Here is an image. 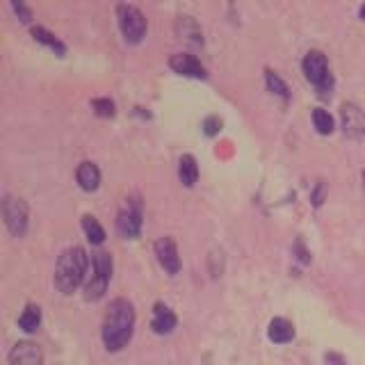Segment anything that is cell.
<instances>
[{
    "label": "cell",
    "mask_w": 365,
    "mask_h": 365,
    "mask_svg": "<svg viewBox=\"0 0 365 365\" xmlns=\"http://www.w3.org/2000/svg\"><path fill=\"white\" fill-rule=\"evenodd\" d=\"M169 66L174 68L176 73H180V76L201 78V80L205 78V68H203V64H201L194 55H190V53H176V55H171Z\"/></svg>",
    "instance_id": "cell-11"
},
{
    "label": "cell",
    "mask_w": 365,
    "mask_h": 365,
    "mask_svg": "<svg viewBox=\"0 0 365 365\" xmlns=\"http://www.w3.org/2000/svg\"><path fill=\"white\" fill-rule=\"evenodd\" d=\"M313 125L317 128V133L331 135V133H334V128H336V121H334V117H331V114H329L327 110L315 108V110H313Z\"/></svg>",
    "instance_id": "cell-19"
},
{
    "label": "cell",
    "mask_w": 365,
    "mask_h": 365,
    "mask_svg": "<svg viewBox=\"0 0 365 365\" xmlns=\"http://www.w3.org/2000/svg\"><path fill=\"white\" fill-rule=\"evenodd\" d=\"M267 336L272 342H277V345H285V342H290L294 338V327L285 317H274L269 322Z\"/></svg>",
    "instance_id": "cell-13"
},
{
    "label": "cell",
    "mask_w": 365,
    "mask_h": 365,
    "mask_svg": "<svg viewBox=\"0 0 365 365\" xmlns=\"http://www.w3.org/2000/svg\"><path fill=\"white\" fill-rule=\"evenodd\" d=\"M91 108L96 110L98 117H114V103L110 98H94Z\"/></svg>",
    "instance_id": "cell-21"
},
{
    "label": "cell",
    "mask_w": 365,
    "mask_h": 365,
    "mask_svg": "<svg viewBox=\"0 0 365 365\" xmlns=\"http://www.w3.org/2000/svg\"><path fill=\"white\" fill-rule=\"evenodd\" d=\"M119 28L128 43H140L146 34V19L135 5H119L117 7Z\"/></svg>",
    "instance_id": "cell-5"
},
{
    "label": "cell",
    "mask_w": 365,
    "mask_h": 365,
    "mask_svg": "<svg viewBox=\"0 0 365 365\" xmlns=\"http://www.w3.org/2000/svg\"><path fill=\"white\" fill-rule=\"evenodd\" d=\"M222 130V119L220 117H208V119H205L203 121V133L205 135H217V133H220Z\"/></svg>",
    "instance_id": "cell-22"
},
{
    "label": "cell",
    "mask_w": 365,
    "mask_h": 365,
    "mask_svg": "<svg viewBox=\"0 0 365 365\" xmlns=\"http://www.w3.org/2000/svg\"><path fill=\"white\" fill-rule=\"evenodd\" d=\"M363 180H365V171H363Z\"/></svg>",
    "instance_id": "cell-27"
},
{
    "label": "cell",
    "mask_w": 365,
    "mask_h": 365,
    "mask_svg": "<svg viewBox=\"0 0 365 365\" xmlns=\"http://www.w3.org/2000/svg\"><path fill=\"white\" fill-rule=\"evenodd\" d=\"M324 359H327L329 365H345V359H342L340 354H336V351H329Z\"/></svg>",
    "instance_id": "cell-25"
},
{
    "label": "cell",
    "mask_w": 365,
    "mask_h": 365,
    "mask_svg": "<svg viewBox=\"0 0 365 365\" xmlns=\"http://www.w3.org/2000/svg\"><path fill=\"white\" fill-rule=\"evenodd\" d=\"M340 119H342V133H345L349 140H363L365 137V114L359 106H354V103H342Z\"/></svg>",
    "instance_id": "cell-7"
},
{
    "label": "cell",
    "mask_w": 365,
    "mask_h": 365,
    "mask_svg": "<svg viewBox=\"0 0 365 365\" xmlns=\"http://www.w3.org/2000/svg\"><path fill=\"white\" fill-rule=\"evenodd\" d=\"M32 37L37 39L39 43H43V46H48V48L57 51V53H60V55H64V53H66L64 43H62L60 39H57L53 32H48V30H46V28H39V26H37V28H32Z\"/></svg>",
    "instance_id": "cell-17"
},
{
    "label": "cell",
    "mask_w": 365,
    "mask_h": 365,
    "mask_svg": "<svg viewBox=\"0 0 365 365\" xmlns=\"http://www.w3.org/2000/svg\"><path fill=\"white\" fill-rule=\"evenodd\" d=\"M117 228L123 237H137L142 231V212H140V205L130 203L119 212L117 217Z\"/></svg>",
    "instance_id": "cell-10"
},
{
    "label": "cell",
    "mask_w": 365,
    "mask_h": 365,
    "mask_svg": "<svg viewBox=\"0 0 365 365\" xmlns=\"http://www.w3.org/2000/svg\"><path fill=\"white\" fill-rule=\"evenodd\" d=\"M176 313L171 311L169 306L165 304H155L153 306V319H151V329L155 331L158 336H167L171 331L176 329Z\"/></svg>",
    "instance_id": "cell-12"
},
{
    "label": "cell",
    "mask_w": 365,
    "mask_h": 365,
    "mask_svg": "<svg viewBox=\"0 0 365 365\" xmlns=\"http://www.w3.org/2000/svg\"><path fill=\"white\" fill-rule=\"evenodd\" d=\"M135 331V308L128 299H114L103 322V342L110 351H119L130 342Z\"/></svg>",
    "instance_id": "cell-1"
},
{
    "label": "cell",
    "mask_w": 365,
    "mask_h": 365,
    "mask_svg": "<svg viewBox=\"0 0 365 365\" xmlns=\"http://www.w3.org/2000/svg\"><path fill=\"white\" fill-rule=\"evenodd\" d=\"M324 194H327V185L324 182H317V187H315V192H313V205H322V201H324Z\"/></svg>",
    "instance_id": "cell-24"
},
{
    "label": "cell",
    "mask_w": 365,
    "mask_h": 365,
    "mask_svg": "<svg viewBox=\"0 0 365 365\" xmlns=\"http://www.w3.org/2000/svg\"><path fill=\"white\" fill-rule=\"evenodd\" d=\"M87 267L89 258L83 247L66 249L55 267V288L64 294H71L80 283L87 281Z\"/></svg>",
    "instance_id": "cell-2"
},
{
    "label": "cell",
    "mask_w": 365,
    "mask_h": 365,
    "mask_svg": "<svg viewBox=\"0 0 365 365\" xmlns=\"http://www.w3.org/2000/svg\"><path fill=\"white\" fill-rule=\"evenodd\" d=\"M155 256H158V262L163 265L165 272L178 274L180 258H178V249H176L174 240H171V237H160L158 242H155Z\"/></svg>",
    "instance_id": "cell-9"
},
{
    "label": "cell",
    "mask_w": 365,
    "mask_h": 365,
    "mask_svg": "<svg viewBox=\"0 0 365 365\" xmlns=\"http://www.w3.org/2000/svg\"><path fill=\"white\" fill-rule=\"evenodd\" d=\"M361 19H363V21H365V5H363V7H361Z\"/></svg>",
    "instance_id": "cell-26"
},
{
    "label": "cell",
    "mask_w": 365,
    "mask_h": 365,
    "mask_svg": "<svg viewBox=\"0 0 365 365\" xmlns=\"http://www.w3.org/2000/svg\"><path fill=\"white\" fill-rule=\"evenodd\" d=\"M76 178L80 182V187L87 192H94L101 185V171L94 163H80V167L76 171Z\"/></svg>",
    "instance_id": "cell-14"
},
{
    "label": "cell",
    "mask_w": 365,
    "mask_h": 365,
    "mask_svg": "<svg viewBox=\"0 0 365 365\" xmlns=\"http://www.w3.org/2000/svg\"><path fill=\"white\" fill-rule=\"evenodd\" d=\"M11 9H14L16 14L21 16V21H26V23H28V21L32 19V11H30L26 5H23V3H11Z\"/></svg>",
    "instance_id": "cell-23"
},
{
    "label": "cell",
    "mask_w": 365,
    "mask_h": 365,
    "mask_svg": "<svg viewBox=\"0 0 365 365\" xmlns=\"http://www.w3.org/2000/svg\"><path fill=\"white\" fill-rule=\"evenodd\" d=\"M112 279V258L106 251L91 256V274H87L85 281V297L87 299H101L108 290V283Z\"/></svg>",
    "instance_id": "cell-3"
},
{
    "label": "cell",
    "mask_w": 365,
    "mask_h": 365,
    "mask_svg": "<svg viewBox=\"0 0 365 365\" xmlns=\"http://www.w3.org/2000/svg\"><path fill=\"white\" fill-rule=\"evenodd\" d=\"M265 80H267L269 91H274V94L281 96V98H285V101L290 98V89H288V85H285L283 80L272 71V68H267V71H265Z\"/></svg>",
    "instance_id": "cell-20"
},
{
    "label": "cell",
    "mask_w": 365,
    "mask_h": 365,
    "mask_svg": "<svg viewBox=\"0 0 365 365\" xmlns=\"http://www.w3.org/2000/svg\"><path fill=\"white\" fill-rule=\"evenodd\" d=\"M83 228H85L87 240L91 245H103V240H106V231H103V226L94 220V217L85 215L83 217Z\"/></svg>",
    "instance_id": "cell-18"
},
{
    "label": "cell",
    "mask_w": 365,
    "mask_h": 365,
    "mask_svg": "<svg viewBox=\"0 0 365 365\" xmlns=\"http://www.w3.org/2000/svg\"><path fill=\"white\" fill-rule=\"evenodd\" d=\"M3 217H5V224L11 235L21 237L28 231V205L23 199L7 194L3 199Z\"/></svg>",
    "instance_id": "cell-6"
},
{
    "label": "cell",
    "mask_w": 365,
    "mask_h": 365,
    "mask_svg": "<svg viewBox=\"0 0 365 365\" xmlns=\"http://www.w3.org/2000/svg\"><path fill=\"white\" fill-rule=\"evenodd\" d=\"M39 324H41V308L34 304L26 306V311L19 317V327L26 331V334H34V331L39 329Z\"/></svg>",
    "instance_id": "cell-16"
},
{
    "label": "cell",
    "mask_w": 365,
    "mask_h": 365,
    "mask_svg": "<svg viewBox=\"0 0 365 365\" xmlns=\"http://www.w3.org/2000/svg\"><path fill=\"white\" fill-rule=\"evenodd\" d=\"M302 66H304L306 78L319 89V94H327V91L334 87V78L329 73V62H327L324 53H319V51L306 53Z\"/></svg>",
    "instance_id": "cell-4"
},
{
    "label": "cell",
    "mask_w": 365,
    "mask_h": 365,
    "mask_svg": "<svg viewBox=\"0 0 365 365\" xmlns=\"http://www.w3.org/2000/svg\"><path fill=\"white\" fill-rule=\"evenodd\" d=\"M9 365H43V354L34 342H16L9 351Z\"/></svg>",
    "instance_id": "cell-8"
},
{
    "label": "cell",
    "mask_w": 365,
    "mask_h": 365,
    "mask_svg": "<svg viewBox=\"0 0 365 365\" xmlns=\"http://www.w3.org/2000/svg\"><path fill=\"white\" fill-rule=\"evenodd\" d=\"M178 178L182 185H187L192 187L194 182H197L199 178V165H197V160H194V155H182L180 158V163H178Z\"/></svg>",
    "instance_id": "cell-15"
}]
</instances>
